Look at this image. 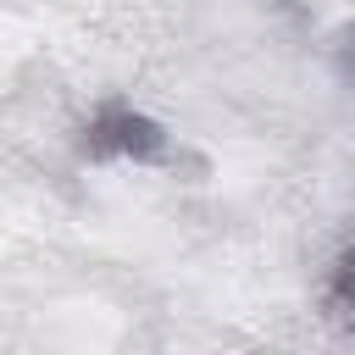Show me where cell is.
<instances>
[{
	"mask_svg": "<svg viewBox=\"0 0 355 355\" xmlns=\"http://www.w3.org/2000/svg\"><path fill=\"white\" fill-rule=\"evenodd\" d=\"M89 155H133V161H155L161 150H166V133L144 116V111H133V105H105L94 122H89Z\"/></svg>",
	"mask_w": 355,
	"mask_h": 355,
	"instance_id": "cell-1",
	"label": "cell"
},
{
	"mask_svg": "<svg viewBox=\"0 0 355 355\" xmlns=\"http://www.w3.org/2000/svg\"><path fill=\"white\" fill-rule=\"evenodd\" d=\"M333 294H338V305L355 316V244L344 250V261H338V272H333Z\"/></svg>",
	"mask_w": 355,
	"mask_h": 355,
	"instance_id": "cell-2",
	"label": "cell"
}]
</instances>
